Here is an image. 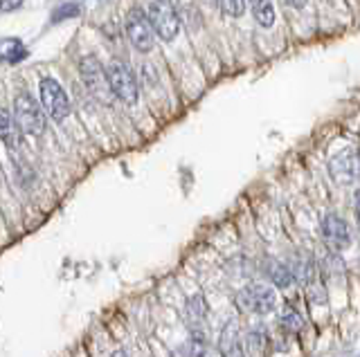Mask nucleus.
Wrapping results in <instances>:
<instances>
[{
    "label": "nucleus",
    "mask_w": 360,
    "mask_h": 357,
    "mask_svg": "<svg viewBox=\"0 0 360 357\" xmlns=\"http://www.w3.org/2000/svg\"><path fill=\"white\" fill-rule=\"evenodd\" d=\"M41 93V106L43 113L48 115L54 121H63L68 115H70V99H68L63 86L52 79V76H45L39 86Z\"/></svg>",
    "instance_id": "nucleus-5"
},
{
    "label": "nucleus",
    "mask_w": 360,
    "mask_h": 357,
    "mask_svg": "<svg viewBox=\"0 0 360 357\" xmlns=\"http://www.w3.org/2000/svg\"><path fill=\"white\" fill-rule=\"evenodd\" d=\"M14 121L20 133L25 135H41L45 130V113L39 106V102L34 99L27 90L18 93L16 102H14Z\"/></svg>",
    "instance_id": "nucleus-1"
},
{
    "label": "nucleus",
    "mask_w": 360,
    "mask_h": 357,
    "mask_svg": "<svg viewBox=\"0 0 360 357\" xmlns=\"http://www.w3.org/2000/svg\"><path fill=\"white\" fill-rule=\"evenodd\" d=\"M286 3H288L290 7H295V9H302V7H307L309 0H286Z\"/></svg>",
    "instance_id": "nucleus-23"
},
{
    "label": "nucleus",
    "mask_w": 360,
    "mask_h": 357,
    "mask_svg": "<svg viewBox=\"0 0 360 357\" xmlns=\"http://www.w3.org/2000/svg\"><path fill=\"white\" fill-rule=\"evenodd\" d=\"M288 270L292 278L304 285H313L318 278V263H315L311 252H295L288 261Z\"/></svg>",
    "instance_id": "nucleus-11"
},
{
    "label": "nucleus",
    "mask_w": 360,
    "mask_h": 357,
    "mask_svg": "<svg viewBox=\"0 0 360 357\" xmlns=\"http://www.w3.org/2000/svg\"><path fill=\"white\" fill-rule=\"evenodd\" d=\"M264 272L270 281H273V285H277V288H288L290 283H295V278H292L288 265L277 261V259H268L264 263Z\"/></svg>",
    "instance_id": "nucleus-13"
},
{
    "label": "nucleus",
    "mask_w": 360,
    "mask_h": 357,
    "mask_svg": "<svg viewBox=\"0 0 360 357\" xmlns=\"http://www.w3.org/2000/svg\"><path fill=\"white\" fill-rule=\"evenodd\" d=\"M127 34H129L131 46L138 52L146 54V52L153 50L155 34H153V29L149 25V18H146V12L142 7H133L127 14Z\"/></svg>",
    "instance_id": "nucleus-7"
},
{
    "label": "nucleus",
    "mask_w": 360,
    "mask_h": 357,
    "mask_svg": "<svg viewBox=\"0 0 360 357\" xmlns=\"http://www.w3.org/2000/svg\"><path fill=\"white\" fill-rule=\"evenodd\" d=\"M219 353L221 357H245L243 339L239 332V321L228 319L223 323L221 335H219Z\"/></svg>",
    "instance_id": "nucleus-10"
},
{
    "label": "nucleus",
    "mask_w": 360,
    "mask_h": 357,
    "mask_svg": "<svg viewBox=\"0 0 360 357\" xmlns=\"http://www.w3.org/2000/svg\"><path fill=\"white\" fill-rule=\"evenodd\" d=\"M281 326H284V330H288V332H300L304 326V319L300 317V312L295 308L286 306L284 312H281Z\"/></svg>",
    "instance_id": "nucleus-18"
},
{
    "label": "nucleus",
    "mask_w": 360,
    "mask_h": 357,
    "mask_svg": "<svg viewBox=\"0 0 360 357\" xmlns=\"http://www.w3.org/2000/svg\"><path fill=\"white\" fill-rule=\"evenodd\" d=\"M27 57V50L18 39H3L0 41V61L5 63H18Z\"/></svg>",
    "instance_id": "nucleus-15"
},
{
    "label": "nucleus",
    "mask_w": 360,
    "mask_h": 357,
    "mask_svg": "<svg viewBox=\"0 0 360 357\" xmlns=\"http://www.w3.org/2000/svg\"><path fill=\"white\" fill-rule=\"evenodd\" d=\"M234 301H236V306L245 312H252V315H268V312H273L277 306V292L273 285L250 283L234 295Z\"/></svg>",
    "instance_id": "nucleus-2"
},
{
    "label": "nucleus",
    "mask_w": 360,
    "mask_h": 357,
    "mask_svg": "<svg viewBox=\"0 0 360 357\" xmlns=\"http://www.w3.org/2000/svg\"><path fill=\"white\" fill-rule=\"evenodd\" d=\"M20 5H22V0H0V9H3V12H14Z\"/></svg>",
    "instance_id": "nucleus-22"
},
{
    "label": "nucleus",
    "mask_w": 360,
    "mask_h": 357,
    "mask_svg": "<svg viewBox=\"0 0 360 357\" xmlns=\"http://www.w3.org/2000/svg\"><path fill=\"white\" fill-rule=\"evenodd\" d=\"M79 72H82V79L88 88V93L93 95L97 102L101 104H112V93L106 79V70L101 68V63L95 57H84L79 63Z\"/></svg>",
    "instance_id": "nucleus-6"
},
{
    "label": "nucleus",
    "mask_w": 360,
    "mask_h": 357,
    "mask_svg": "<svg viewBox=\"0 0 360 357\" xmlns=\"http://www.w3.org/2000/svg\"><path fill=\"white\" fill-rule=\"evenodd\" d=\"M146 18H149L153 34L160 36L162 41H174L178 36L180 20L172 0H153L149 5V12H146Z\"/></svg>",
    "instance_id": "nucleus-3"
},
{
    "label": "nucleus",
    "mask_w": 360,
    "mask_h": 357,
    "mask_svg": "<svg viewBox=\"0 0 360 357\" xmlns=\"http://www.w3.org/2000/svg\"><path fill=\"white\" fill-rule=\"evenodd\" d=\"M0 140H3L9 149H16L20 140V130L16 126L14 117H11V113L3 106H0Z\"/></svg>",
    "instance_id": "nucleus-14"
},
{
    "label": "nucleus",
    "mask_w": 360,
    "mask_h": 357,
    "mask_svg": "<svg viewBox=\"0 0 360 357\" xmlns=\"http://www.w3.org/2000/svg\"><path fill=\"white\" fill-rule=\"evenodd\" d=\"M187 312V326L191 332H202V323H205V315H207V304H205V297L196 295L187 301L185 306Z\"/></svg>",
    "instance_id": "nucleus-12"
},
{
    "label": "nucleus",
    "mask_w": 360,
    "mask_h": 357,
    "mask_svg": "<svg viewBox=\"0 0 360 357\" xmlns=\"http://www.w3.org/2000/svg\"><path fill=\"white\" fill-rule=\"evenodd\" d=\"M320 231H322V238L324 243L329 245L333 252H342L349 248V243H352V234H349V225L345 222V218H340L338 214H324L322 218V225H320Z\"/></svg>",
    "instance_id": "nucleus-8"
},
{
    "label": "nucleus",
    "mask_w": 360,
    "mask_h": 357,
    "mask_svg": "<svg viewBox=\"0 0 360 357\" xmlns=\"http://www.w3.org/2000/svg\"><path fill=\"white\" fill-rule=\"evenodd\" d=\"M219 7L232 18H239L245 9V0H219Z\"/></svg>",
    "instance_id": "nucleus-19"
},
{
    "label": "nucleus",
    "mask_w": 360,
    "mask_h": 357,
    "mask_svg": "<svg viewBox=\"0 0 360 357\" xmlns=\"http://www.w3.org/2000/svg\"><path fill=\"white\" fill-rule=\"evenodd\" d=\"M320 267H322L324 278H329V281H342V276L347 274V267H345L342 259L335 252L326 254L324 259L320 261Z\"/></svg>",
    "instance_id": "nucleus-17"
},
{
    "label": "nucleus",
    "mask_w": 360,
    "mask_h": 357,
    "mask_svg": "<svg viewBox=\"0 0 360 357\" xmlns=\"http://www.w3.org/2000/svg\"><path fill=\"white\" fill-rule=\"evenodd\" d=\"M329 171H331V177L338 182V184H352L356 182L358 177V158H356V151H342L338 153L335 158L329 162Z\"/></svg>",
    "instance_id": "nucleus-9"
},
{
    "label": "nucleus",
    "mask_w": 360,
    "mask_h": 357,
    "mask_svg": "<svg viewBox=\"0 0 360 357\" xmlns=\"http://www.w3.org/2000/svg\"><path fill=\"white\" fill-rule=\"evenodd\" d=\"M110 357H129L127 353H124V351H115V353H112Z\"/></svg>",
    "instance_id": "nucleus-24"
},
{
    "label": "nucleus",
    "mask_w": 360,
    "mask_h": 357,
    "mask_svg": "<svg viewBox=\"0 0 360 357\" xmlns=\"http://www.w3.org/2000/svg\"><path fill=\"white\" fill-rule=\"evenodd\" d=\"M266 330L262 328V326H257V328H252L250 330V344H252V349L255 351H262L264 349V344H266Z\"/></svg>",
    "instance_id": "nucleus-21"
},
{
    "label": "nucleus",
    "mask_w": 360,
    "mask_h": 357,
    "mask_svg": "<svg viewBox=\"0 0 360 357\" xmlns=\"http://www.w3.org/2000/svg\"><path fill=\"white\" fill-rule=\"evenodd\" d=\"M250 9L255 20L262 27H273L275 25V7L273 0H250Z\"/></svg>",
    "instance_id": "nucleus-16"
},
{
    "label": "nucleus",
    "mask_w": 360,
    "mask_h": 357,
    "mask_svg": "<svg viewBox=\"0 0 360 357\" xmlns=\"http://www.w3.org/2000/svg\"><path fill=\"white\" fill-rule=\"evenodd\" d=\"M106 79L112 97H117L127 104L138 102V79H135L133 70L124 61H110V65L106 68Z\"/></svg>",
    "instance_id": "nucleus-4"
},
{
    "label": "nucleus",
    "mask_w": 360,
    "mask_h": 357,
    "mask_svg": "<svg viewBox=\"0 0 360 357\" xmlns=\"http://www.w3.org/2000/svg\"><path fill=\"white\" fill-rule=\"evenodd\" d=\"M82 14V9H79L77 5H61L59 9H56V12L52 14V23H63L65 18H75V16H79Z\"/></svg>",
    "instance_id": "nucleus-20"
}]
</instances>
